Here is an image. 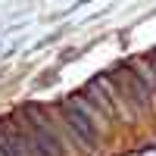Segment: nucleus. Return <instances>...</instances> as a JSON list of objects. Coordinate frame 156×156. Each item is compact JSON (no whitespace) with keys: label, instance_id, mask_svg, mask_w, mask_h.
I'll list each match as a JSON object with an SVG mask.
<instances>
[{"label":"nucleus","instance_id":"nucleus-2","mask_svg":"<svg viewBox=\"0 0 156 156\" xmlns=\"http://www.w3.org/2000/svg\"><path fill=\"white\" fill-rule=\"evenodd\" d=\"M0 150H3L6 156H22L19 137H16V131L9 128V122H6V119H0Z\"/></svg>","mask_w":156,"mask_h":156},{"label":"nucleus","instance_id":"nucleus-3","mask_svg":"<svg viewBox=\"0 0 156 156\" xmlns=\"http://www.w3.org/2000/svg\"><path fill=\"white\" fill-rule=\"evenodd\" d=\"M0 156H6V153H3V150H0Z\"/></svg>","mask_w":156,"mask_h":156},{"label":"nucleus","instance_id":"nucleus-1","mask_svg":"<svg viewBox=\"0 0 156 156\" xmlns=\"http://www.w3.org/2000/svg\"><path fill=\"white\" fill-rule=\"evenodd\" d=\"M56 115H59V122H66V128L78 137V144H81L84 150H97V144H100V128L90 122L81 109H75L72 103H66V106H59Z\"/></svg>","mask_w":156,"mask_h":156}]
</instances>
